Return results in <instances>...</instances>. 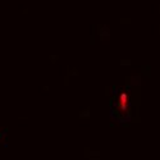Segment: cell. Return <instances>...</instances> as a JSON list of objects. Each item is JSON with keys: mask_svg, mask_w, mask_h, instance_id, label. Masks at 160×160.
I'll use <instances>...</instances> for the list:
<instances>
[{"mask_svg": "<svg viewBox=\"0 0 160 160\" xmlns=\"http://www.w3.org/2000/svg\"><path fill=\"white\" fill-rule=\"evenodd\" d=\"M129 114V96L127 92H121L115 102V115L119 118H126Z\"/></svg>", "mask_w": 160, "mask_h": 160, "instance_id": "obj_1", "label": "cell"}]
</instances>
